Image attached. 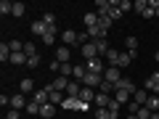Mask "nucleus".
Segmentation results:
<instances>
[{"instance_id": "ddd939ff", "label": "nucleus", "mask_w": 159, "mask_h": 119, "mask_svg": "<svg viewBox=\"0 0 159 119\" xmlns=\"http://www.w3.org/2000/svg\"><path fill=\"white\" fill-rule=\"evenodd\" d=\"M29 32H32V34H37V37H43V34L48 32V27H45V21L40 19V21H32V27H29Z\"/></svg>"}, {"instance_id": "58836bf2", "label": "nucleus", "mask_w": 159, "mask_h": 119, "mask_svg": "<svg viewBox=\"0 0 159 119\" xmlns=\"http://www.w3.org/2000/svg\"><path fill=\"white\" fill-rule=\"evenodd\" d=\"M43 21H45V27H56V13H45Z\"/></svg>"}, {"instance_id": "09e8293b", "label": "nucleus", "mask_w": 159, "mask_h": 119, "mask_svg": "<svg viewBox=\"0 0 159 119\" xmlns=\"http://www.w3.org/2000/svg\"><path fill=\"white\" fill-rule=\"evenodd\" d=\"M154 58H157V61H159V51H157V53H154Z\"/></svg>"}, {"instance_id": "5701e85b", "label": "nucleus", "mask_w": 159, "mask_h": 119, "mask_svg": "<svg viewBox=\"0 0 159 119\" xmlns=\"http://www.w3.org/2000/svg\"><path fill=\"white\" fill-rule=\"evenodd\" d=\"M130 61H133V56H130V53L125 51V53H119V58H117V66H119V69H125V66H127Z\"/></svg>"}, {"instance_id": "a878e982", "label": "nucleus", "mask_w": 159, "mask_h": 119, "mask_svg": "<svg viewBox=\"0 0 159 119\" xmlns=\"http://www.w3.org/2000/svg\"><path fill=\"white\" fill-rule=\"evenodd\" d=\"M24 13H27V6H24V3H13V13H11V16H16V19H21Z\"/></svg>"}, {"instance_id": "2eb2a0df", "label": "nucleus", "mask_w": 159, "mask_h": 119, "mask_svg": "<svg viewBox=\"0 0 159 119\" xmlns=\"http://www.w3.org/2000/svg\"><path fill=\"white\" fill-rule=\"evenodd\" d=\"M43 42H45L48 48H51V45H56V27H48V32L43 34Z\"/></svg>"}, {"instance_id": "aec40b11", "label": "nucleus", "mask_w": 159, "mask_h": 119, "mask_svg": "<svg viewBox=\"0 0 159 119\" xmlns=\"http://www.w3.org/2000/svg\"><path fill=\"white\" fill-rule=\"evenodd\" d=\"M103 58H106V64H109V66H117L119 51H114V48H109V51H106V56H103Z\"/></svg>"}, {"instance_id": "6e6552de", "label": "nucleus", "mask_w": 159, "mask_h": 119, "mask_svg": "<svg viewBox=\"0 0 159 119\" xmlns=\"http://www.w3.org/2000/svg\"><path fill=\"white\" fill-rule=\"evenodd\" d=\"M146 90H148V93H154V95L159 93V72H154L151 77L146 79Z\"/></svg>"}, {"instance_id": "6ab92c4d", "label": "nucleus", "mask_w": 159, "mask_h": 119, "mask_svg": "<svg viewBox=\"0 0 159 119\" xmlns=\"http://www.w3.org/2000/svg\"><path fill=\"white\" fill-rule=\"evenodd\" d=\"M69 53H72V51H69L66 45H61V48L56 51V61H61V64H69Z\"/></svg>"}, {"instance_id": "dca6fc26", "label": "nucleus", "mask_w": 159, "mask_h": 119, "mask_svg": "<svg viewBox=\"0 0 159 119\" xmlns=\"http://www.w3.org/2000/svg\"><path fill=\"white\" fill-rule=\"evenodd\" d=\"M98 21H101V16H98L96 11L85 13V27H88V29H90V27H98Z\"/></svg>"}, {"instance_id": "e433bc0d", "label": "nucleus", "mask_w": 159, "mask_h": 119, "mask_svg": "<svg viewBox=\"0 0 159 119\" xmlns=\"http://www.w3.org/2000/svg\"><path fill=\"white\" fill-rule=\"evenodd\" d=\"M27 66H29V69H37V66H40V53H37V56H29V58H27Z\"/></svg>"}, {"instance_id": "9b49d317", "label": "nucleus", "mask_w": 159, "mask_h": 119, "mask_svg": "<svg viewBox=\"0 0 159 119\" xmlns=\"http://www.w3.org/2000/svg\"><path fill=\"white\" fill-rule=\"evenodd\" d=\"M111 98H114V95H106V93H98V95H96V101H93V103H96V108H109Z\"/></svg>"}, {"instance_id": "cd10ccee", "label": "nucleus", "mask_w": 159, "mask_h": 119, "mask_svg": "<svg viewBox=\"0 0 159 119\" xmlns=\"http://www.w3.org/2000/svg\"><path fill=\"white\" fill-rule=\"evenodd\" d=\"M146 108H151V111H159V95H148Z\"/></svg>"}, {"instance_id": "ea45409f", "label": "nucleus", "mask_w": 159, "mask_h": 119, "mask_svg": "<svg viewBox=\"0 0 159 119\" xmlns=\"http://www.w3.org/2000/svg\"><path fill=\"white\" fill-rule=\"evenodd\" d=\"M24 53H27V58L29 56H37V48H34L32 42H24Z\"/></svg>"}, {"instance_id": "4468645a", "label": "nucleus", "mask_w": 159, "mask_h": 119, "mask_svg": "<svg viewBox=\"0 0 159 119\" xmlns=\"http://www.w3.org/2000/svg\"><path fill=\"white\" fill-rule=\"evenodd\" d=\"M80 90H82V82H77V79H69V87H66V95H72V98H77V95H80Z\"/></svg>"}, {"instance_id": "de8ad7c7", "label": "nucleus", "mask_w": 159, "mask_h": 119, "mask_svg": "<svg viewBox=\"0 0 159 119\" xmlns=\"http://www.w3.org/2000/svg\"><path fill=\"white\" fill-rule=\"evenodd\" d=\"M151 119H159V111H154V114H151Z\"/></svg>"}, {"instance_id": "c9c22d12", "label": "nucleus", "mask_w": 159, "mask_h": 119, "mask_svg": "<svg viewBox=\"0 0 159 119\" xmlns=\"http://www.w3.org/2000/svg\"><path fill=\"white\" fill-rule=\"evenodd\" d=\"M96 119H111V111L109 108H96Z\"/></svg>"}, {"instance_id": "412c9836", "label": "nucleus", "mask_w": 159, "mask_h": 119, "mask_svg": "<svg viewBox=\"0 0 159 119\" xmlns=\"http://www.w3.org/2000/svg\"><path fill=\"white\" fill-rule=\"evenodd\" d=\"M53 114H56V106H53V103H45V106L40 108V117H43V119H51Z\"/></svg>"}, {"instance_id": "473e14b6", "label": "nucleus", "mask_w": 159, "mask_h": 119, "mask_svg": "<svg viewBox=\"0 0 159 119\" xmlns=\"http://www.w3.org/2000/svg\"><path fill=\"white\" fill-rule=\"evenodd\" d=\"M109 19H111V21H117V19H122V11H119V8H117V0H114L111 11H109Z\"/></svg>"}, {"instance_id": "49530a36", "label": "nucleus", "mask_w": 159, "mask_h": 119, "mask_svg": "<svg viewBox=\"0 0 159 119\" xmlns=\"http://www.w3.org/2000/svg\"><path fill=\"white\" fill-rule=\"evenodd\" d=\"M125 119H138V117H135V114H127V117H125Z\"/></svg>"}, {"instance_id": "1a4fd4ad", "label": "nucleus", "mask_w": 159, "mask_h": 119, "mask_svg": "<svg viewBox=\"0 0 159 119\" xmlns=\"http://www.w3.org/2000/svg\"><path fill=\"white\" fill-rule=\"evenodd\" d=\"M24 106H27V95H24V93H16V95H11V108L21 111Z\"/></svg>"}, {"instance_id": "4be33fe9", "label": "nucleus", "mask_w": 159, "mask_h": 119, "mask_svg": "<svg viewBox=\"0 0 159 119\" xmlns=\"http://www.w3.org/2000/svg\"><path fill=\"white\" fill-rule=\"evenodd\" d=\"M85 74H88L85 64H82V66H74V72H72V79H77V82H82V79H85Z\"/></svg>"}, {"instance_id": "bb28decb", "label": "nucleus", "mask_w": 159, "mask_h": 119, "mask_svg": "<svg viewBox=\"0 0 159 119\" xmlns=\"http://www.w3.org/2000/svg\"><path fill=\"white\" fill-rule=\"evenodd\" d=\"M19 87H21V93H32L34 90V82H32V79H21V82H19Z\"/></svg>"}, {"instance_id": "f03ea898", "label": "nucleus", "mask_w": 159, "mask_h": 119, "mask_svg": "<svg viewBox=\"0 0 159 119\" xmlns=\"http://www.w3.org/2000/svg\"><path fill=\"white\" fill-rule=\"evenodd\" d=\"M122 69L119 66H106V72H103V79H106V82H111V85H117L119 79H122Z\"/></svg>"}, {"instance_id": "c03bdc74", "label": "nucleus", "mask_w": 159, "mask_h": 119, "mask_svg": "<svg viewBox=\"0 0 159 119\" xmlns=\"http://www.w3.org/2000/svg\"><path fill=\"white\" fill-rule=\"evenodd\" d=\"M141 16H143V19H154V16H157V11H154V8H146Z\"/></svg>"}, {"instance_id": "9d476101", "label": "nucleus", "mask_w": 159, "mask_h": 119, "mask_svg": "<svg viewBox=\"0 0 159 119\" xmlns=\"http://www.w3.org/2000/svg\"><path fill=\"white\" fill-rule=\"evenodd\" d=\"M148 95H151V93H148L146 87H141V90H135V93H133V101H135L138 106H146V101H148Z\"/></svg>"}, {"instance_id": "b1692460", "label": "nucleus", "mask_w": 159, "mask_h": 119, "mask_svg": "<svg viewBox=\"0 0 159 119\" xmlns=\"http://www.w3.org/2000/svg\"><path fill=\"white\" fill-rule=\"evenodd\" d=\"M0 61H3V64L11 61V48H8V42H3V45H0Z\"/></svg>"}, {"instance_id": "37998d69", "label": "nucleus", "mask_w": 159, "mask_h": 119, "mask_svg": "<svg viewBox=\"0 0 159 119\" xmlns=\"http://www.w3.org/2000/svg\"><path fill=\"white\" fill-rule=\"evenodd\" d=\"M21 117V111H16V108H8L6 111V119H19Z\"/></svg>"}, {"instance_id": "0eeeda50", "label": "nucleus", "mask_w": 159, "mask_h": 119, "mask_svg": "<svg viewBox=\"0 0 159 119\" xmlns=\"http://www.w3.org/2000/svg\"><path fill=\"white\" fill-rule=\"evenodd\" d=\"M51 87H53L56 93H66V87H69V77H56V79L51 82Z\"/></svg>"}, {"instance_id": "a211bd4d", "label": "nucleus", "mask_w": 159, "mask_h": 119, "mask_svg": "<svg viewBox=\"0 0 159 119\" xmlns=\"http://www.w3.org/2000/svg\"><path fill=\"white\" fill-rule=\"evenodd\" d=\"M114 90H130V93H135V87H133V82H130L127 77H122L117 85H114Z\"/></svg>"}, {"instance_id": "a18cd8bd", "label": "nucleus", "mask_w": 159, "mask_h": 119, "mask_svg": "<svg viewBox=\"0 0 159 119\" xmlns=\"http://www.w3.org/2000/svg\"><path fill=\"white\" fill-rule=\"evenodd\" d=\"M148 8H154V11H159V0H148Z\"/></svg>"}, {"instance_id": "f3484780", "label": "nucleus", "mask_w": 159, "mask_h": 119, "mask_svg": "<svg viewBox=\"0 0 159 119\" xmlns=\"http://www.w3.org/2000/svg\"><path fill=\"white\" fill-rule=\"evenodd\" d=\"M61 106L66 108V111H74V108H80V98H72V95H66Z\"/></svg>"}, {"instance_id": "4c0bfd02", "label": "nucleus", "mask_w": 159, "mask_h": 119, "mask_svg": "<svg viewBox=\"0 0 159 119\" xmlns=\"http://www.w3.org/2000/svg\"><path fill=\"white\" fill-rule=\"evenodd\" d=\"M40 108H43V106H40V103H34V101L27 103V114H40Z\"/></svg>"}, {"instance_id": "c756f323", "label": "nucleus", "mask_w": 159, "mask_h": 119, "mask_svg": "<svg viewBox=\"0 0 159 119\" xmlns=\"http://www.w3.org/2000/svg\"><path fill=\"white\" fill-rule=\"evenodd\" d=\"M24 61H27V53H11V64H16V66H19V64H24Z\"/></svg>"}, {"instance_id": "20e7f679", "label": "nucleus", "mask_w": 159, "mask_h": 119, "mask_svg": "<svg viewBox=\"0 0 159 119\" xmlns=\"http://www.w3.org/2000/svg\"><path fill=\"white\" fill-rule=\"evenodd\" d=\"M101 82H103V74H90V72H88L85 79H82V85H85V87H93V90L101 87Z\"/></svg>"}, {"instance_id": "c85d7f7f", "label": "nucleus", "mask_w": 159, "mask_h": 119, "mask_svg": "<svg viewBox=\"0 0 159 119\" xmlns=\"http://www.w3.org/2000/svg\"><path fill=\"white\" fill-rule=\"evenodd\" d=\"M98 27H101V32L106 34L109 29H111V19H109V16H101V21H98Z\"/></svg>"}, {"instance_id": "f704fd0d", "label": "nucleus", "mask_w": 159, "mask_h": 119, "mask_svg": "<svg viewBox=\"0 0 159 119\" xmlns=\"http://www.w3.org/2000/svg\"><path fill=\"white\" fill-rule=\"evenodd\" d=\"M151 114H154L151 108H146V106H141V108H138V114H135V117H138V119H151Z\"/></svg>"}, {"instance_id": "2f4dec72", "label": "nucleus", "mask_w": 159, "mask_h": 119, "mask_svg": "<svg viewBox=\"0 0 159 119\" xmlns=\"http://www.w3.org/2000/svg\"><path fill=\"white\" fill-rule=\"evenodd\" d=\"M148 8V0H135V3H133V11H138V13H143Z\"/></svg>"}, {"instance_id": "393cba45", "label": "nucleus", "mask_w": 159, "mask_h": 119, "mask_svg": "<svg viewBox=\"0 0 159 119\" xmlns=\"http://www.w3.org/2000/svg\"><path fill=\"white\" fill-rule=\"evenodd\" d=\"M8 13H13V3L11 0H3L0 3V16H8Z\"/></svg>"}, {"instance_id": "f8f14e48", "label": "nucleus", "mask_w": 159, "mask_h": 119, "mask_svg": "<svg viewBox=\"0 0 159 119\" xmlns=\"http://www.w3.org/2000/svg\"><path fill=\"white\" fill-rule=\"evenodd\" d=\"M130 95H133L130 90H114V101H119V103H122V106H127V103L133 101Z\"/></svg>"}, {"instance_id": "a19ab883", "label": "nucleus", "mask_w": 159, "mask_h": 119, "mask_svg": "<svg viewBox=\"0 0 159 119\" xmlns=\"http://www.w3.org/2000/svg\"><path fill=\"white\" fill-rule=\"evenodd\" d=\"M72 72H74L72 64H61V77H72Z\"/></svg>"}, {"instance_id": "39448f33", "label": "nucleus", "mask_w": 159, "mask_h": 119, "mask_svg": "<svg viewBox=\"0 0 159 119\" xmlns=\"http://www.w3.org/2000/svg\"><path fill=\"white\" fill-rule=\"evenodd\" d=\"M61 40H64V45H66V48L77 45V32H74V29H64V32H61Z\"/></svg>"}, {"instance_id": "f257e3e1", "label": "nucleus", "mask_w": 159, "mask_h": 119, "mask_svg": "<svg viewBox=\"0 0 159 119\" xmlns=\"http://www.w3.org/2000/svg\"><path fill=\"white\" fill-rule=\"evenodd\" d=\"M80 53H82V58H85V61H90V58H101V53H98V45L96 42H85V45L80 48Z\"/></svg>"}, {"instance_id": "7ed1b4c3", "label": "nucleus", "mask_w": 159, "mask_h": 119, "mask_svg": "<svg viewBox=\"0 0 159 119\" xmlns=\"http://www.w3.org/2000/svg\"><path fill=\"white\" fill-rule=\"evenodd\" d=\"M85 69L90 74H103V72H106V66H103L101 58H90V61H85Z\"/></svg>"}, {"instance_id": "7c9ffc66", "label": "nucleus", "mask_w": 159, "mask_h": 119, "mask_svg": "<svg viewBox=\"0 0 159 119\" xmlns=\"http://www.w3.org/2000/svg\"><path fill=\"white\" fill-rule=\"evenodd\" d=\"M117 8L122 13H127V11H133V3H130V0H117Z\"/></svg>"}, {"instance_id": "423d86ee", "label": "nucleus", "mask_w": 159, "mask_h": 119, "mask_svg": "<svg viewBox=\"0 0 159 119\" xmlns=\"http://www.w3.org/2000/svg\"><path fill=\"white\" fill-rule=\"evenodd\" d=\"M96 95H98V93L96 90H93V87H85V85H82V90H80V101H82V103H90V101H96Z\"/></svg>"}, {"instance_id": "72a5a7b5", "label": "nucleus", "mask_w": 159, "mask_h": 119, "mask_svg": "<svg viewBox=\"0 0 159 119\" xmlns=\"http://www.w3.org/2000/svg\"><path fill=\"white\" fill-rule=\"evenodd\" d=\"M98 93H106V95H111V93H114V85L103 79V82H101V87H98Z\"/></svg>"}, {"instance_id": "79ce46f5", "label": "nucleus", "mask_w": 159, "mask_h": 119, "mask_svg": "<svg viewBox=\"0 0 159 119\" xmlns=\"http://www.w3.org/2000/svg\"><path fill=\"white\" fill-rule=\"evenodd\" d=\"M119 108H122V103H119V101H114V98H111V103H109V111H111V114H117Z\"/></svg>"}]
</instances>
